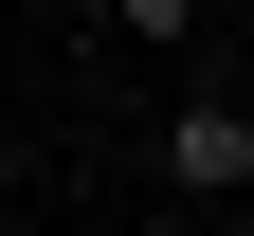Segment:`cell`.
Returning a JSON list of instances; mask_svg holds the SVG:
<instances>
[{
	"label": "cell",
	"mask_w": 254,
	"mask_h": 236,
	"mask_svg": "<svg viewBox=\"0 0 254 236\" xmlns=\"http://www.w3.org/2000/svg\"><path fill=\"white\" fill-rule=\"evenodd\" d=\"M109 37H200V0H109Z\"/></svg>",
	"instance_id": "obj_2"
},
{
	"label": "cell",
	"mask_w": 254,
	"mask_h": 236,
	"mask_svg": "<svg viewBox=\"0 0 254 236\" xmlns=\"http://www.w3.org/2000/svg\"><path fill=\"white\" fill-rule=\"evenodd\" d=\"M164 182L182 200H254V91H182L164 109Z\"/></svg>",
	"instance_id": "obj_1"
}]
</instances>
